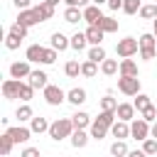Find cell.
<instances>
[{
	"mask_svg": "<svg viewBox=\"0 0 157 157\" xmlns=\"http://www.w3.org/2000/svg\"><path fill=\"white\" fill-rule=\"evenodd\" d=\"M12 145H15V140L5 132V135H0V152H2V157H7L10 152H12Z\"/></svg>",
	"mask_w": 157,
	"mask_h": 157,
	"instance_id": "836d02e7",
	"label": "cell"
},
{
	"mask_svg": "<svg viewBox=\"0 0 157 157\" xmlns=\"http://www.w3.org/2000/svg\"><path fill=\"white\" fill-rule=\"evenodd\" d=\"M155 118H157V108H155V105H147V108L142 110V120H147V123H152Z\"/></svg>",
	"mask_w": 157,
	"mask_h": 157,
	"instance_id": "f6af8a7d",
	"label": "cell"
},
{
	"mask_svg": "<svg viewBox=\"0 0 157 157\" xmlns=\"http://www.w3.org/2000/svg\"><path fill=\"white\" fill-rule=\"evenodd\" d=\"M103 2H108V0H93V5H103Z\"/></svg>",
	"mask_w": 157,
	"mask_h": 157,
	"instance_id": "11a10c76",
	"label": "cell"
},
{
	"mask_svg": "<svg viewBox=\"0 0 157 157\" xmlns=\"http://www.w3.org/2000/svg\"><path fill=\"white\" fill-rule=\"evenodd\" d=\"M20 88H22V81H17V78H7V81H2V96H5V101L20 98Z\"/></svg>",
	"mask_w": 157,
	"mask_h": 157,
	"instance_id": "8992f818",
	"label": "cell"
},
{
	"mask_svg": "<svg viewBox=\"0 0 157 157\" xmlns=\"http://www.w3.org/2000/svg\"><path fill=\"white\" fill-rule=\"evenodd\" d=\"M29 123H32L29 130L37 132V135H39V132H49V125H52V123H47V118H42V115H39V118H32Z\"/></svg>",
	"mask_w": 157,
	"mask_h": 157,
	"instance_id": "7402d4cb",
	"label": "cell"
},
{
	"mask_svg": "<svg viewBox=\"0 0 157 157\" xmlns=\"http://www.w3.org/2000/svg\"><path fill=\"white\" fill-rule=\"evenodd\" d=\"M96 123H101V125H105V128L110 130L113 123H115V113H113V110H101L98 118H96Z\"/></svg>",
	"mask_w": 157,
	"mask_h": 157,
	"instance_id": "484cf974",
	"label": "cell"
},
{
	"mask_svg": "<svg viewBox=\"0 0 157 157\" xmlns=\"http://www.w3.org/2000/svg\"><path fill=\"white\" fill-rule=\"evenodd\" d=\"M123 2L125 0H108V7L110 10H123Z\"/></svg>",
	"mask_w": 157,
	"mask_h": 157,
	"instance_id": "681fc988",
	"label": "cell"
},
{
	"mask_svg": "<svg viewBox=\"0 0 157 157\" xmlns=\"http://www.w3.org/2000/svg\"><path fill=\"white\" fill-rule=\"evenodd\" d=\"M128 145H125V140H115L113 145H110V155L113 157H128Z\"/></svg>",
	"mask_w": 157,
	"mask_h": 157,
	"instance_id": "4316f807",
	"label": "cell"
},
{
	"mask_svg": "<svg viewBox=\"0 0 157 157\" xmlns=\"http://www.w3.org/2000/svg\"><path fill=\"white\" fill-rule=\"evenodd\" d=\"M64 20H66L69 25H76V22L83 20V10H81V7H66V10H64Z\"/></svg>",
	"mask_w": 157,
	"mask_h": 157,
	"instance_id": "ac0fdd59",
	"label": "cell"
},
{
	"mask_svg": "<svg viewBox=\"0 0 157 157\" xmlns=\"http://www.w3.org/2000/svg\"><path fill=\"white\" fill-rule=\"evenodd\" d=\"M44 2H47V5H52V7H56V5H59V0H44Z\"/></svg>",
	"mask_w": 157,
	"mask_h": 157,
	"instance_id": "f5cc1de1",
	"label": "cell"
},
{
	"mask_svg": "<svg viewBox=\"0 0 157 157\" xmlns=\"http://www.w3.org/2000/svg\"><path fill=\"white\" fill-rule=\"evenodd\" d=\"M118 91L125 96H137L140 93V78L137 76H120L118 78Z\"/></svg>",
	"mask_w": 157,
	"mask_h": 157,
	"instance_id": "3957f363",
	"label": "cell"
},
{
	"mask_svg": "<svg viewBox=\"0 0 157 157\" xmlns=\"http://www.w3.org/2000/svg\"><path fill=\"white\" fill-rule=\"evenodd\" d=\"M7 34H12L17 39H27V27H22L20 22H15V25H10V32Z\"/></svg>",
	"mask_w": 157,
	"mask_h": 157,
	"instance_id": "f35d334b",
	"label": "cell"
},
{
	"mask_svg": "<svg viewBox=\"0 0 157 157\" xmlns=\"http://www.w3.org/2000/svg\"><path fill=\"white\" fill-rule=\"evenodd\" d=\"M142 152H145V155H157V140H155V137H147V140L142 142Z\"/></svg>",
	"mask_w": 157,
	"mask_h": 157,
	"instance_id": "60d3db41",
	"label": "cell"
},
{
	"mask_svg": "<svg viewBox=\"0 0 157 157\" xmlns=\"http://www.w3.org/2000/svg\"><path fill=\"white\" fill-rule=\"evenodd\" d=\"M88 61L103 64V61H105V49H103V47H91V49H88Z\"/></svg>",
	"mask_w": 157,
	"mask_h": 157,
	"instance_id": "d4e9b609",
	"label": "cell"
},
{
	"mask_svg": "<svg viewBox=\"0 0 157 157\" xmlns=\"http://www.w3.org/2000/svg\"><path fill=\"white\" fill-rule=\"evenodd\" d=\"M71 123H74V128H76V130H83V128H88V125H91V115H88V113H83V110H78V113H74V115H71Z\"/></svg>",
	"mask_w": 157,
	"mask_h": 157,
	"instance_id": "e0dca14e",
	"label": "cell"
},
{
	"mask_svg": "<svg viewBox=\"0 0 157 157\" xmlns=\"http://www.w3.org/2000/svg\"><path fill=\"white\" fill-rule=\"evenodd\" d=\"M20 44H22V39H17V37H12V34H7L5 37V47L12 52V49H20Z\"/></svg>",
	"mask_w": 157,
	"mask_h": 157,
	"instance_id": "7bdbcfd3",
	"label": "cell"
},
{
	"mask_svg": "<svg viewBox=\"0 0 157 157\" xmlns=\"http://www.w3.org/2000/svg\"><path fill=\"white\" fill-rule=\"evenodd\" d=\"M105 132H108V128H105V125H101V123H96V120L91 123V132H88V135H91V140H103V137H105Z\"/></svg>",
	"mask_w": 157,
	"mask_h": 157,
	"instance_id": "f546056e",
	"label": "cell"
},
{
	"mask_svg": "<svg viewBox=\"0 0 157 157\" xmlns=\"http://www.w3.org/2000/svg\"><path fill=\"white\" fill-rule=\"evenodd\" d=\"M140 7H142L140 0H125V2H123V12H125V15H135V12H140Z\"/></svg>",
	"mask_w": 157,
	"mask_h": 157,
	"instance_id": "74e56055",
	"label": "cell"
},
{
	"mask_svg": "<svg viewBox=\"0 0 157 157\" xmlns=\"http://www.w3.org/2000/svg\"><path fill=\"white\" fill-rule=\"evenodd\" d=\"M101 71H103L105 76H113V74H118V71H120V64H118L115 59H105V61L101 64Z\"/></svg>",
	"mask_w": 157,
	"mask_h": 157,
	"instance_id": "f1b7e54d",
	"label": "cell"
},
{
	"mask_svg": "<svg viewBox=\"0 0 157 157\" xmlns=\"http://www.w3.org/2000/svg\"><path fill=\"white\" fill-rule=\"evenodd\" d=\"M17 22L22 25V27H32V25H37V22H42L39 20V15H37V10L34 7H29V10H20V15H17Z\"/></svg>",
	"mask_w": 157,
	"mask_h": 157,
	"instance_id": "ba28073f",
	"label": "cell"
},
{
	"mask_svg": "<svg viewBox=\"0 0 157 157\" xmlns=\"http://www.w3.org/2000/svg\"><path fill=\"white\" fill-rule=\"evenodd\" d=\"M64 74H66L69 78H76V76L81 74V64H78L76 59H71V61H66V66H64Z\"/></svg>",
	"mask_w": 157,
	"mask_h": 157,
	"instance_id": "4dcf8cb0",
	"label": "cell"
},
{
	"mask_svg": "<svg viewBox=\"0 0 157 157\" xmlns=\"http://www.w3.org/2000/svg\"><path fill=\"white\" fill-rule=\"evenodd\" d=\"M150 130H152V125H150L147 120H142V118H137V120L130 123V135H132L135 140H140V142H145V140L150 137Z\"/></svg>",
	"mask_w": 157,
	"mask_h": 157,
	"instance_id": "277c9868",
	"label": "cell"
},
{
	"mask_svg": "<svg viewBox=\"0 0 157 157\" xmlns=\"http://www.w3.org/2000/svg\"><path fill=\"white\" fill-rule=\"evenodd\" d=\"M32 93H34V88L29 86V83H22V88H20V101H32Z\"/></svg>",
	"mask_w": 157,
	"mask_h": 157,
	"instance_id": "b9f144b4",
	"label": "cell"
},
{
	"mask_svg": "<svg viewBox=\"0 0 157 157\" xmlns=\"http://www.w3.org/2000/svg\"><path fill=\"white\" fill-rule=\"evenodd\" d=\"M140 17L142 20H157V2L155 5H142L140 7Z\"/></svg>",
	"mask_w": 157,
	"mask_h": 157,
	"instance_id": "d590c367",
	"label": "cell"
},
{
	"mask_svg": "<svg viewBox=\"0 0 157 157\" xmlns=\"http://www.w3.org/2000/svg\"><path fill=\"white\" fill-rule=\"evenodd\" d=\"M44 101H47L49 105H61V103L66 101V93H64L59 86H52V83H49V86L44 88Z\"/></svg>",
	"mask_w": 157,
	"mask_h": 157,
	"instance_id": "5b68a950",
	"label": "cell"
},
{
	"mask_svg": "<svg viewBox=\"0 0 157 157\" xmlns=\"http://www.w3.org/2000/svg\"><path fill=\"white\" fill-rule=\"evenodd\" d=\"M64 2H66L69 7H81V10L88 7V0H64Z\"/></svg>",
	"mask_w": 157,
	"mask_h": 157,
	"instance_id": "bcb514c9",
	"label": "cell"
},
{
	"mask_svg": "<svg viewBox=\"0 0 157 157\" xmlns=\"http://www.w3.org/2000/svg\"><path fill=\"white\" fill-rule=\"evenodd\" d=\"M29 74H32V69H29V61H12L10 64V76L12 78H29Z\"/></svg>",
	"mask_w": 157,
	"mask_h": 157,
	"instance_id": "52a82bcc",
	"label": "cell"
},
{
	"mask_svg": "<svg viewBox=\"0 0 157 157\" xmlns=\"http://www.w3.org/2000/svg\"><path fill=\"white\" fill-rule=\"evenodd\" d=\"M12 2H15L17 10H29V2H32V0H12Z\"/></svg>",
	"mask_w": 157,
	"mask_h": 157,
	"instance_id": "c3c4849f",
	"label": "cell"
},
{
	"mask_svg": "<svg viewBox=\"0 0 157 157\" xmlns=\"http://www.w3.org/2000/svg\"><path fill=\"white\" fill-rule=\"evenodd\" d=\"M101 110H113V113H115V110H118V101L110 98V96H103V98H101Z\"/></svg>",
	"mask_w": 157,
	"mask_h": 157,
	"instance_id": "ab89813d",
	"label": "cell"
},
{
	"mask_svg": "<svg viewBox=\"0 0 157 157\" xmlns=\"http://www.w3.org/2000/svg\"><path fill=\"white\" fill-rule=\"evenodd\" d=\"M132 105H135V110H137V113H142V110H145L147 105H152V103H150V96H145V93H137V98L132 101Z\"/></svg>",
	"mask_w": 157,
	"mask_h": 157,
	"instance_id": "8d00e7d4",
	"label": "cell"
},
{
	"mask_svg": "<svg viewBox=\"0 0 157 157\" xmlns=\"http://www.w3.org/2000/svg\"><path fill=\"white\" fill-rule=\"evenodd\" d=\"M15 118H17L20 123H25V120H32V118H34V113H32V108H29L27 103H22V105L17 108V113H15Z\"/></svg>",
	"mask_w": 157,
	"mask_h": 157,
	"instance_id": "d6a6232c",
	"label": "cell"
},
{
	"mask_svg": "<svg viewBox=\"0 0 157 157\" xmlns=\"http://www.w3.org/2000/svg\"><path fill=\"white\" fill-rule=\"evenodd\" d=\"M115 118H118V120H123V123H130V120L135 118V105H132V103H118Z\"/></svg>",
	"mask_w": 157,
	"mask_h": 157,
	"instance_id": "30bf717a",
	"label": "cell"
},
{
	"mask_svg": "<svg viewBox=\"0 0 157 157\" xmlns=\"http://www.w3.org/2000/svg\"><path fill=\"white\" fill-rule=\"evenodd\" d=\"M86 44H88V39H86V32H76V34L71 37V49L81 52V49H86Z\"/></svg>",
	"mask_w": 157,
	"mask_h": 157,
	"instance_id": "83f0119b",
	"label": "cell"
},
{
	"mask_svg": "<svg viewBox=\"0 0 157 157\" xmlns=\"http://www.w3.org/2000/svg\"><path fill=\"white\" fill-rule=\"evenodd\" d=\"M157 49V37L155 34H140V52H152Z\"/></svg>",
	"mask_w": 157,
	"mask_h": 157,
	"instance_id": "ffe728a7",
	"label": "cell"
},
{
	"mask_svg": "<svg viewBox=\"0 0 157 157\" xmlns=\"http://www.w3.org/2000/svg\"><path fill=\"white\" fill-rule=\"evenodd\" d=\"M96 74H98V64H93V61H88V59H86V61L81 64V76H86V78H93Z\"/></svg>",
	"mask_w": 157,
	"mask_h": 157,
	"instance_id": "1f68e13d",
	"label": "cell"
},
{
	"mask_svg": "<svg viewBox=\"0 0 157 157\" xmlns=\"http://www.w3.org/2000/svg\"><path fill=\"white\" fill-rule=\"evenodd\" d=\"M66 47H71V39H66L61 32H54V34H52V49H56V52H64Z\"/></svg>",
	"mask_w": 157,
	"mask_h": 157,
	"instance_id": "d6986e66",
	"label": "cell"
},
{
	"mask_svg": "<svg viewBox=\"0 0 157 157\" xmlns=\"http://www.w3.org/2000/svg\"><path fill=\"white\" fill-rule=\"evenodd\" d=\"M83 20H86L91 27H98V22L103 20L101 7H98V5H88V7H83Z\"/></svg>",
	"mask_w": 157,
	"mask_h": 157,
	"instance_id": "9c48e42d",
	"label": "cell"
},
{
	"mask_svg": "<svg viewBox=\"0 0 157 157\" xmlns=\"http://www.w3.org/2000/svg\"><path fill=\"white\" fill-rule=\"evenodd\" d=\"M137 49H140V39H135V37H125L115 44V54L123 59H130L132 54H137Z\"/></svg>",
	"mask_w": 157,
	"mask_h": 157,
	"instance_id": "7a4b0ae2",
	"label": "cell"
},
{
	"mask_svg": "<svg viewBox=\"0 0 157 157\" xmlns=\"http://www.w3.org/2000/svg\"><path fill=\"white\" fill-rule=\"evenodd\" d=\"M128 157H147V155H145L142 150H130V152H128Z\"/></svg>",
	"mask_w": 157,
	"mask_h": 157,
	"instance_id": "f907efd6",
	"label": "cell"
},
{
	"mask_svg": "<svg viewBox=\"0 0 157 157\" xmlns=\"http://www.w3.org/2000/svg\"><path fill=\"white\" fill-rule=\"evenodd\" d=\"M88 140H91V135H88L86 130H74V135H71V145H74L76 150H83V147L88 145Z\"/></svg>",
	"mask_w": 157,
	"mask_h": 157,
	"instance_id": "2e32d148",
	"label": "cell"
},
{
	"mask_svg": "<svg viewBox=\"0 0 157 157\" xmlns=\"http://www.w3.org/2000/svg\"><path fill=\"white\" fill-rule=\"evenodd\" d=\"M110 132H113V137L125 140V137H130V125H128V123H123V120H115V123H113V128H110Z\"/></svg>",
	"mask_w": 157,
	"mask_h": 157,
	"instance_id": "9a60e30c",
	"label": "cell"
},
{
	"mask_svg": "<svg viewBox=\"0 0 157 157\" xmlns=\"http://www.w3.org/2000/svg\"><path fill=\"white\" fill-rule=\"evenodd\" d=\"M120 76H137V64L132 59H123L120 61Z\"/></svg>",
	"mask_w": 157,
	"mask_h": 157,
	"instance_id": "603a6c76",
	"label": "cell"
},
{
	"mask_svg": "<svg viewBox=\"0 0 157 157\" xmlns=\"http://www.w3.org/2000/svg\"><path fill=\"white\" fill-rule=\"evenodd\" d=\"M34 10H37V15H39V20H42V22H47V20H52V17H54V7H52V5H47V2H39Z\"/></svg>",
	"mask_w": 157,
	"mask_h": 157,
	"instance_id": "cb8c5ba5",
	"label": "cell"
},
{
	"mask_svg": "<svg viewBox=\"0 0 157 157\" xmlns=\"http://www.w3.org/2000/svg\"><path fill=\"white\" fill-rule=\"evenodd\" d=\"M152 34L157 37V20H152Z\"/></svg>",
	"mask_w": 157,
	"mask_h": 157,
	"instance_id": "db71d44e",
	"label": "cell"
},
{
	"mask_svg": "<svg viewBox=\"0 0 157 157\" xmlns=\"http://www.w3.org/2000/svg\"><path fill=\"white\" fill-rule=\"evenodd\" d=\"M103 29L101 27H91L88 25V29H86V39H88V44H93V47H101V42H103Z\"/></svg>",
	"mask_w": 157,
	"mask_h": 157,
	"instance_id": "4fadbf2b",
	"label": "cell"
},
{
	"mask_svg": "<svg viewBox=\"0 0 157 157\" xmlns=\"http://www.w3.org/2000/svg\"><path fill=\"white\" fill-rule=\"evenodd\" d=\"M56 61V49H44V56H42V64H54Z\"/></svg>",
	"mask_w": 157,
	"mask_h": 157,
	"instance_id": "ee69618b",
	"label": "cell"
},
{
	"mask_svg": "<svg viewBox=\"0 0 157 157\" xmlns=\"http://www.w3.org/2000/svg\"><path fill=\"white\" fill-rule=\"evenodd\" d=\"M42 56H44V47H39V44H29L27 52H25V59H27V61L42 64Z\"/></svg>",
	"mask_w": 157,
	"mask_h": 157,
	"instance_id": "5bb4252c",
	"label": "cell"
},
{
	"mask_svg": "<svg viewBox=\"0 0 157 157\" xmlns=\"http://www.w3.org/2000/svg\"><path fill=\"white\" fill-rule=\"evenodd\" d=\"M20 157H39V150H37V147H25Z\"/></svg>",
	"mask_w": 157,
	"mask_h": 157,
	"instance_id": "7dc6e473",
	"label": "cell"
},
{
	"mask_svg": "<svg viewBox=\"0 0 157 157\" xmlns=\"http://www.w3.org/2000/svg\"><path fill=\"white\" fill-rule=\"evenodd\" d=\"M150 137H155V140H157V123L152 125V130H150Z\"/></svg>",
	"mask_w": 157,
	"mask_h": 157,
	"instance_id": "816d5d0a",
	"label": "cell"
},
{
	"mask_svg": "<svg viewBox=\"0 0 157 157\" xmlns=\"http://www.w3.org/2000/svg\"><path fill=\"white\" fill-rule=\"evenodd\" d=\"M47 78H49V76H47L44 71H39V69H37V71H32V74H29L27 83H29L32 88H42V91H44V88L49 86V83H47Z\"/></svg>",
	"mask_w": 157,
	"mask_h": 157,
	"instance_id": "8fae6325",
	"label": "cell"
},
{
	"mask_svg": "<svg viewBox=\"0 0 157 157\" xmlns=\"http://www.w3.org/2000/svg\"><path fill=\"white\" fill-rule=\"evenodd\" d=\"M74 123H71V118H56L52 125H49V137L54 140V142H61L64 137H71L74 135Z\"/></svg>",
	"mask_w": 157,
	"mask_h": 157,
	"instance_id": "6da1fadb",
	"label": "cell"
},
{
	"mask_svg": "<svg viewBox=\"0 0 157 157\" xmlns=\"http://www.w3.org/2000/svg\"><path fill=\"white\" fill-rule=\"evenodd\" d=\"M7 135H10L15 142H27L29 135H32V130L25 128V125H17V128H7Z\"/></svg>",
	"mask_w": 157,
	"mask_h": 157,
	"instance_id": "7c38bea8",
	"label": "cell"
},
{
	"mask_svg": "<svg viewBox=\"0 0 157 157\" xmlns=\"http://www.w3.org/2000/svg\"><path fill=\"white\" fill-rule=\"evenodd\" d=\"M98 27H101L105 34H108V32H115V29H118V20H113V17H105V15H103V20L98 22Z\"/></svg>",
	"mask_w": 157,
	"mask_h": 157,
	"instance_id": "e575fe53",
	"label": "cell"
},
{
	"mask_svg": "<svg viewBox=\"0 0 157 157\" xmlns=\"http://www.w3.org/2000/svg\"><path fill=\"white\" fill-rule=\"evenodd\" d=\"M66 101H69L71 105H81V103L86 101V91H83V88H71V91L66 93Z\"/></svg>",
	"mask_w": 157,
	"mask_h": 157,
	"instance_id": "44dd1931",
	"label": "cell"
}]
</instances>
